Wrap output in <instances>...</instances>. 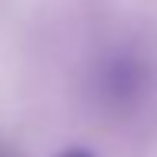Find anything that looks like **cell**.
<instances>
[{"label": "cell", "mask_w": 157, "mask_h": 157, "mask_svg": "<svg viewBox=\"0 0 157 157\" xmlns=\"http://www.w3.org/2000/svg\"><path fill=\"white\" fill-rule=\"evenodd\" d=\"M97 90L107 107L121 114H134L144 104H154L157 100L154 57H147L144 50H130V47L107 54V60L100 63V74H97Z\"/></svg>", "instance_id": "cell-1"}, {"label": "cell", "mask_w": 157, "mask_h": 157, "mask_svg": "<svg viewBox=\"0 0 157 157\" xmlns=\"http://www.w3.org/2000/svg\"><path fill=\"white\" fill-rule=\"evenodd\" d=\"M57 157H94V154L84 151V147H70V151H63V154H57Z\"/></svg>", "instance_id": "cell-2"}]
</instances>
